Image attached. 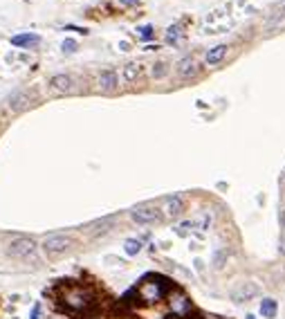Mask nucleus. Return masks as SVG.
Listing matches in <instances>:
<instances>
[{"instance_id": "473e14b6", "label": "nucleus", "mask_w": 285, "mask_h": 319, "mask_svg": "<svg viewBox=\"0 0 285 319\" xmlns=\"http://www.w3.org/2000/svg\"><path fill=\"white\" fill-rule=\"evenodd\" d=\"M279 220H281V227L285 229V207L281 209V216H279Z\"/></svg>"}, {"instance_id": "6ab92c4d", "label": "nucleus", "mask_w": 285, "mask_h": 319, "mask_svg": "<svg viewBox=\"0 0 285 319\" xmlns=\"http://www.w3.org/2000/svg\"><path fill=\"white\" fill-rule=\"evenodd\" d=\"M142 250H144V240L142 239H126L124 240V252H126L128 256L142 254Z\"/></svg>"}, {"instance_id": "393cba45", "label": "nucleus", "mask_w": 285, "mask_h": 319, "mask_svg": "<svg viewBox=\"0 0 285 319\" xmlns=\"http://www.w3.org/2000/svg\"><path fill=\"white\" fill-rule=\"evenodd\" d=\"M61 48H63L65 54H72V52H77V48H79V45H77V41H74V38H65Z\"/></svg>"}, {"instance_id": "412c9836", "label": "nucleus", "mask_w": 285, "mask_h": 319, "mask_svg": "<svg viewBox=\"0 0 285 319\" xmlns=\"http://www.w3.org/2000/svg\"><path fill=\"white\" fill-rule=\"evenodd\" d=\"M122 75H124V79H126L128 83H132V81H137V79H139V75H142V70H139V65H137V63H128V65H124Z\"/></svg>"}, {"instance_id": "7ed1b4c3", "label": "nucleus", "mask_w": 285, "mask_h": 319, "mask_svg": "<svg viewBox=\"0 0 285 319\" xmlns=\"http://www.w3.org/2000/svg\"><path fill=\"white\" fill-rule=\"evenodd\" d=\"M166 292H169L166 281H164L162 277H155V274L142 279L139 286H137V290H135L137 299L142 303H146V306H155V303L164 301V299H166Z\"/></svg>"}, {"instance_id": "2eb2a0df", "label": "nucleus", "mask_w": 285, "mask_h": 319, "mask_svg": "<svg viewBox=\"0 0 285 319\" xmlns=\"http://www.w3.org/2000/svg\"><path fill=\"white\" fill-rule=\"evenodd\" d=\"M227 52H229V48L225 45V43H220V45L211 48L209 52H207V56H205L207 65H218V63H222V61H225V56H227Z\"/></svg>"}, {"instance_id": "bb28decb", "label": "nucleus", "mask_w": 285, "mask_h": 319, "mask_svg": "<svg viewBox=\"0 0 285 319\" xmlns=\"http://www.w3.org/2000/svg\"><path fill=\"white\" fill-rule=\"evenodd\" d=\"M171 270H173L178 277H182V279H191V272L184 270V267L180 266V263H173V266H171Z\"/></svg>"}, {"instance_id": "7c9ffc66", "label": "nucleus", "mask_w": 285, "mask_h": 319, "mask_svg": "<svg viewBox=\"0 0 285 319\" xmlns=\"http://www.w3.org/2000/svg\"><path fill=\"white\" fill-rule=\"evenodd\" d=\"M139 0H119V5H124V7H130V5H137Z\"/></svg>"}, {"instance_id": "dca6fc26", "label": "nucleus", "mask_w": 285, "mask_h": 319, "mask_svg": "<svg viewBox=\"0 0 285 319\" xmlns=\"http://www.w3.org/2000/svg\"><path fill=\"white\" fill-rule=\"evenodd\" d=\"M211 225H213L211 212H202L200 216H196V218H193V227H196L198 234H205V232H209V229H211Z\"/></svg>"}, {"instance_id": "c85d7f7f", "label": "nucleus", "mask_w": 285, "mask_h": 319, "mask_svg": "<svg viewBox=\"0 0 285 319\" xmlns=\"http://www.w3.org/2000/svg\"><path fill=\"white\" fill-rule=\"evenodd\" d=\"M139 36H142V38H151V36H153V27H151V25L139 27Z\"/></svg>"}, {"instance_id": "0eeeda50", "label": "nucleus", "mask_w": 285, "mask_h": 319, "mask_svg": "<svg viewBox=\"0 0 285 319\" xmlns=\"http://www.w3.org/2000/svg\"><path fill=\"white\" fill-rule=\"evenodd\" d=\"M260 294V288L256 281H240L236 288H233L232 292H229V299H232L233 303H249L254 301V299Z\"/></svg>"}, {"instance_id": "4468645a", "label": "nucleus", "mask_w": 285, "mask_h": 319, "mask_svg": "<svg viewBox=\"0 0 285 319\" xmlns=\"http://www.w3.org/2000/svg\"><path fill=\"white\" fill-rule=\"evenodd\" d=\"M259 315L263 319H274L276 315H279V303H276V299L265 297L263 301L259 303Z\"/></svg>"}, {"instance_id": "a878e982", "label": "nucleus", "mask_w": 285, "mask_h": 319, "mask_svg": "<svg viewBox=\"0 0 285 319\" xmlns=\"http://www.w3.org/2000/svg\"><path fill=\"white\" fill-rule=\"evenodd\" d=\"M29 319H43V303L36 301L32 306V310H29Z\"/></svg>"}, {"instance_id": "20e7f679", "label": "nucleus", "mask_w": 285, "mask_h": 319, "mask_svg": "<svg viewBox=\"0 0 285 319\" xmlns=\"http://www.w3.org/2000/svg\"><path fill=\"white\" fill-rule=\"evenodd\" d=\"M130 220L135 225H142V227H153V225H162L164 223V212L162 207L153 205V202H144V205H137L128 212Z\"/></svg>"}, {"instance_id": "6e6552de", "label": "nucleus", "mask_w": 285, "mask_h": 319, "mask_svg": "<svg viewBox=\"0 0 285 319\" xmlns=\"http://www.w3.org/2000/svg\"><path fill=\"white\" fill-rule=\"evenodd\" d=\"M175 72H178L180 79H193V77L200 72V65H198L196 56H182V59L175 63Z\"/></svg>"}, {"instance_id": "2f4dec72", "label": "nucleus", "mask_w": 285, "mask_h": 319, "mask_svg": "<svg viewBox=\"0 0 285 319\" xmlns=\"http://www.w3.org/2000/svg\"><path fill=\"white\" fill-rule=\"evenodd\" d=\"M157 245H162V250H171V240H159Z\"/></svg>"}, {"instance_id": "9b49d317", "label": "nucleus", "mask_w": 285, "mask_h": 319, "mask_svg": "<svg viewBox=\"0 0 285 319\" xmlns=\"http://www.w3.org/2000/svg\"><path fill=\"white\" fill-rule=\"evenodd\" d=\"M115 223H117V216H106V218H101V220H95V223L88 227V234L92 236V239L104 236V234H108V232L115 227Z\"/></svg>"}, {"instance_id": "c756f323", "label": "nucleus", "mask_w": 285, "mask_h": 319, "mask_svg": "<svg viewBox=\"0 0 285 319\" xmlns=\"http://www.w3.org/2000/svg\"><path fill=\"white\" fill-rule=\"evenodd\" d=\"M279 254L285 256V229L279 234Z\"/></svg>"}, {"instance_id": "f257e3e1", "label": "nucleus", "mask_w": 285, "mask_h": 319, "mask_svg": "<svg viewBox=\"0 0 285 319\" xmlns=\"http://www.w3.org/2000/svg\"><path fill=\"white\" fill-rule=\"evenodd\" d=\"M58 301L63 303V308L70 313H88L97 306L95 290L88 286H65L58 292Z\"/></svg>"}, {"instance_id": "9d476101", "label": "nucleus", "mask_w": 285, "mask_h": 319, "mask_svg": "<svg viewBox=\"0 0 285 319\" xmlns=\"http://www.w3.org/2000/svg\"><path fill=\"white\" fill-rule=\"evenodd\" d=\"M184 209H186L184 198L182 196H171V198L164 200L162 212H164V218H180V216L184 213Z\"/></svg>"}, {"instance_id": "ddd939ff", "label": "nucleus", "mask_w": 285, "mask_h": 319, "mask_svg": "<svg viewBox=\"0 0 285 319\" xmlns=\"http://www.w3.org/2000/svg\"><path fill=\"white\" fill-rule=\"evenodd\" d=\"M50 85H52L54 92H61V95H68V92L74 90V79L70 75H54L50 79Z\"/></svg>"}, {"instance_id": "423d86ee", "label": "nucleus", "mask_w": 285, "mask_h": 319, "mask_svg": "<svg viewBox=\"0 0 285 319\" xmlns=\"http://www.w3.org/2000/svg\"><path fill=\"white\" fill-rule=\"evenodd\" d=\"M166 303H169V313L178 319L191 317V313H193V301H191L184 290H180V288H169Z\"/></svg>"}, {"instance_id": "f8f14e48", "label": "nucleus", "mask_w": 285, "mask_h": 319, "mask_svg": "<svg viewBox=\"0 0 285 319\" xmlns=\"http://www.w3.org/2000/svg\"><path fill=\"white\" fill-rule=\"evenodd\" d=\"M97 83H99V88L104 92H115L117 85H119V77H117L115 70H101Z\"/></svg>"}, {"instance_id": "cd10ccee", "label": "nucleus", "mask_w": 285, "mask_h": 319, "mask_svg": "<svg viewBox=\"0 0 285 319\" xmlns=\"http://www.w3.org/2000/svg\"><path fill=\"white\" fill-rule=\"evenodd\" d=\"M104 263H112V266H119V267H124V266H126V261H124V259H117V256H106V259H104Z\"/></svg>"}, {"instance_id": "72a5a7b5", "label": "nucleus", "mask_w": 285, "mask_h": 319, "mask_svg": "<svg viewBox=\"0 0 285 319\" xmlns=\"http://www.w3.org/2000/svg\"><path fill=\"white\" fill-rule=\"evenodd\" d=\"M245 319H259V315H254V313H252V315H247Z\"/></svg>"}, {"instance_id": "5701e85b", "label": "nucleus", "mask_w": 285, "mask_h": 319, "mask_svg": "<svg viewBox=\"0 0 285 319\" xmlns=\"http://www.w3.org/2000/svg\"><path fill=\"white\" fill-rule=\"evenodd\" d=\"M151 75H153V79H164V77L169 75V65L164 63V61H157V63L151 65Z\"/></svg>"}, {"instance_id": "f03ea898", "label": "nucleus", "mask_w": 285, "mask_h": 319, "mask_svg": "<svg viewBox=\"0 0 285 319\" xmlns=\"http://www.w3.org/2000/svg\"><path fill=\"white\" fill-rule=\"evenodd\" d=\"M7 254H9L11 259L23 261V263H32L34 267L41 266L38 245L32 236H16V239H11V243L7 245Z\"/></svg>"}, {"instance_id": "a211bd4d", "label": "nucleus", "mask_w": 285, "mask_h": 319, "mask_svg": "<svg viewBox=\"0 0 285 319\" xmlns=\"http://www.w3.org/2000/svg\"><path fill=\"white\" fill-rule=\"evenodd\" d=\"M227 261H229V250L227 247H216L211 254V266L216 267V270H222V267L227 266Z\"/></svg>"}, {"instance_id": "4be33fe9", "label": "nucleus", "mask_w": 285, "mask_h": 319, "mask_svg": "<svg viewBox=\"0 0 285 319\" xmlns=\"http://www.w3.org/2000/svg\"><path fill=\"white\" fill-rule=\"evenodd\" d=\"M182 38H184V32H182V27L180 25H171L169 29H166V43L175 45V43H180Z\"/></svg>"}, {"instance_id": "39448f33", "label": "nucleus", "mask_w": 285, "mask_h": 319, "mask_svg": "<svg viewBox=\"0 0 285 319\" xmlns=\"http://www.w3.org/2000/svg\"><path fill=\"white\" fill-rule=\"evenodd\" d=\"M74 245H77V240L70 234H50L43 239L41 250H43V254L50 256V259H61V256H65L72 250Z\"/></svg>"}, {"instance_id": "1a4fd4ad", "label": "nucleus", "mask_w": 285, "mask_h": 319, "mask_svg": "<svg viewBox=\"0 0 285 319\" xmlns=\"http://www.w3.org/2000/svg\"><path fill=\"white\" fill-rule=\"evenodd\" d=\"M7 104H9V108L14 112H21V110H27V108L34 104V95L29 90H16L11 92L9 99H7Z\"/></svg>"}, {"instance_id": "f3484780", "label": "nucleus", "mask_w": 285, "mask_h": 319, "mask_svg": "<svg viewBox=\"0 0 285 319\" xmlns=\"http://www.w3.org/2000/svg\"><path fill=\"white\" fill-rule=\"evenodd\" d=\"M41 41L38 34H16V36H11V45H16V48H32L36 43Z\"/></svg>"}, {"instance_id": "aec40b11", "label": "nucleus", "mask_w": 285, "mask_h": 319, "mask_svg": "<svg viewBox=\"0 0 285 319\" xmlns=\"http://www.w3.org/2000/svg\"><path fill=\"white\" fill-rule=\"evenodd\" d=\"M173 232H175L178 236H182V239L191 236L193 232H196V227H193V218H189V220H180V223L173 227Z\"/></svg>"}, {"instance_id": "b1692460", "label": "nucleus", "mask_w": 285, "mask_h": 319, "mask_svg": "<svg viewBox=\"0 0 285 319\" xmlns=\"http://www.w3.org/2000/svg\"><path fill=\"white\" fill-rule=\"evenodd\" d=\"M193 270H196V274H200V277H205V272H207V263H205V259H200V256H196V259H193Z\"/></svg>"}]
</instances>
